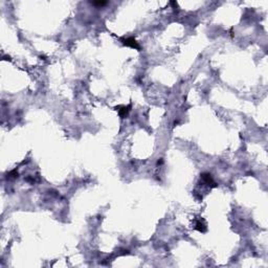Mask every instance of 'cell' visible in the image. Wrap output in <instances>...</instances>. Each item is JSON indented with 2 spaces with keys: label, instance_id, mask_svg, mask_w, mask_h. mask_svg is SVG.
<instances>
[{
  "label": "cell",
  "instance_id": "1",
  "mask_svg": "<svg viewBox=\"0 0 268 268\" xmlns=\"http://www.w3.org/2000/svg\"><path fill=\"white\" fill-rule=\"evenodd\" d=\"M122 44L126 45V46H129L131 48H135L137 50H140V46L139 44L136 42V40L134 38H126V39H122Z\"/></svg>",
  "mask_w": 268,
  "mask_h": 268
},
{
  "label": "cell",
  "instance_id": "2",
  "mask_svg": "<svg viewBox=\"0 0 268 268\" xmlns=\"http://www.w3.org/2000/svg\"><path fill=\"white\" fill-rule=\"evenodd\" d=\"M201 179H202L204 182L206 183V184L213 185V187H216L215 181L213 180V178H212L211 174H208V173H203V174L201 175Z\"/></svg>",
  "mask_w": 268,
  "mask_h": 268
},
{
  "label": "cell",
  "instance_id": "3",
  "mask_svg": "<svg viewBox=\"0 0 268 268\" xmlns=\"http://www.w3.org/2000/svg\"><path fill=\"white\" fill-rule=\"evenodd\" d=\"M130 108H131V105L129 106H119V107H116V110L118 111L119 115H121L122 117H125L128 114V112L130 111Z\"/></svg>",
  "mask_w": 268,
  "mask_h": 268
},
{
  "label": "cell",
  "instance_id": "4",
  "mask_svg": "<svg viewBox=\"0 0 268 268\" xmlns=\"http://www.w3.org/2000/svg\"><path fill=\"white\" fill-rule=\"evenodd\" d=\"M196 229L199 231H201V233H204V231H206V226H205V224L202 223L200 220H198L197 223H196Z\"/></svg>",
  "mask_w": 268,
  "mask_h": 268
},
{
  "label": "cell",
  "instance_id": "5",
  "mask_svg": "<svg viewBox=\"0 0 268 268\" xmlns=\"http://www.w3.org/2000/svg\"><path fill=\"white\" fill-rule=\"evenodd\" d=\"M107 2L105 1H98V2H93V4H98V6H105Z\"/></svg>",
  "mask_w": 268,
  "mask_h": 268
}]
</instances>
